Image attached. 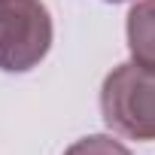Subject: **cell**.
I'll return each instance as SVG.
<instances>
[{
	"label": "cell",
	"mask_w": 155,
	"mask_h": 155,
	"mask_svg": "<svg viewBox=\"0 0 155 155\" xmlns=\"http://www.w3.org/2000/svg\"><path fill=\"white\" fill-rule=\"evenodd\" d=\"M107 128L131 140H155V70L128 61L119 64L101 88Z\"/></svg>",
	"instance_id": "cell-1"
},
{
	"label": "cell",
	"mask_w": 155,
	"mask_h": 155,
	"mask_svg": "<svg viewBox=\"0 0 155 155\" xmlns=\"http://www.w3.org/2000/svg\"><path fill=\"white\" fill-rule=\"evenodd\" d=\"M52 49V15L40 0H0V70L28 73Z\"/></svg>",
	"instance_id": "cell-2"
},
{
	"label": "cell",
	"mask_w": 155,
	"mask_h": 155,
	"mask_svg": "<svg viewBox=\"0 0 155 155\" xmlns=\"http://www.w3.org/2000/svg\"><path fill=\"white\" fill-rule=\"evenodd\" d=\"M131 61L155 70V0H137L128 12Z\"/></svg>",
	"instance_id": "cell-3"
},
{
	"label": "cell",
	"mask_w": 155,
	"mask_h": 155,
	"mask_svg": "<svg viewBox=\"0 0 155 155\" xmlns=\"http://www.w3.org/2000/svg\"><path fill=\"white\" fill-rule=\"evenodd\" d=\"M64 155H131L119 140L107 137V134H91V137H82L76 140Z\"/></svg>",
	"instance_id": "cell-4"
},
{
	"label": "cell",
	"mask_w": 155,
	"mask_h": 155,
	"mask_svg": "<svg viewBox=\"0 0 155 155\" xmlns=\"http://www.w3.org/2000/svg\"><path fill=\"white\" fill-rule=\"evenodd\" d=\"M107 3H122V0H107Z\"/></svg>",
	"instance_id": "cell-5"
}]
</instances>
